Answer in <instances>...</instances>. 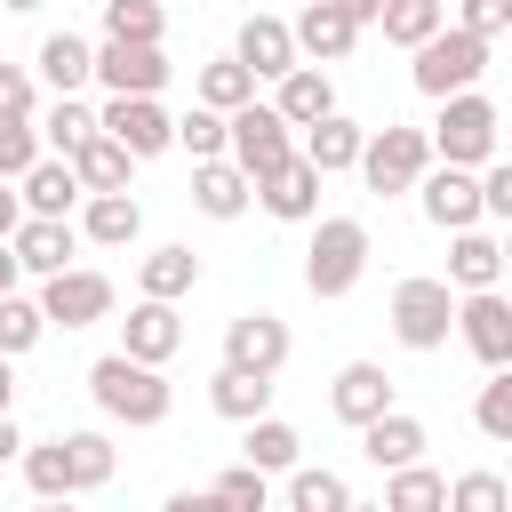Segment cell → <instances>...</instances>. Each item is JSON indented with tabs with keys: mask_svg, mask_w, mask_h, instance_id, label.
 I'll use <instances>...</instances> for the list:
<instances>
[{
	"mask_svg": "<svg viewBox=\"0 0 512 512\" xmlns=\"http://www.w3.org/2000/svg\"><path fill=\"white\" fill-rule=\"evenodd\" d=\"M272 104H280V120H288V128H312V120H328V112H336L328 64H296V72L280 80V96H272Z\"/></svg>",
	"mask_w": 512,
	"mask_h": 512,
	"instance_id": "28",
	"label": "cell"
},
{
	"mask_svg": "<svg viewBox=\"0 0 512 512\" xmlns=\"http://www.w3.org/2000/svg\"><path fill=\"white\" fill-rule=\"evenodd\" d=\"M40 312H48V328H96L112 312V280L88 272V264H72V272L40 280Z\"/></svg>",
	"mask_w": 512,
	"mask_h": 512,
	"instance_id": "8",
	"label": "cell"
},
{
	"mask_svg": "<svg viewBox=\"0 0 512 512\" xmlns=\"http://www.w3.org/2000/svg\"><path fill=\"white\" fill-rule=\"evenodd\" d=\"M456 336H464V352L480 368H512V304L496 288H480V296L456 304Z\"/></svg>",
	"mask_w": 512,
	"mask_h": 512,
	"instance_id": "10",
	"label": "cell"
},
{
	"mask_svg": "<svg viewBox=\"0 0 512 512\" xmlns=\"http://www.w3.org/2000/svg\"><path fill=\"white\" fill-rule=\"evenodd\" d=\"M136 232H144L136 192H88V200H80V240H96V248H128Z\"/></svg>",
	"mask_w": 512,
	"mask_h": 512,
	"instance_id": "24",
	"label": "cell"
},
{
	"mask_svg": "<svg viewBox=\"0 0 512 512\" xmlns=\"http://www.w3.org/2000/svg\"><path fill=\"white\" fill-rule=\"evenodd\" d=\"M344 16H352V24L368 32V24H384V0H344Z\"/></svg>",
	"mask_w": 512,
	"mask_h": 512,
	"instance_id": "51",
	"label": "cell"
},
{
	"mask_svg": "<svg viewBox=\"0 0 512 512\" xmlns=\"http://www.w3.org/2000/svg\"><path fill=\"white\" fill-rule=\"evenodd\" d=\"M328 408H336V416L360 432V424H376V416H384V408H400V400H392V376H384L376 360H352V368H336Z\"/></svg>",
	"mask_w": 512,
	"mask_h": 512,
	"instance_id": "18",
	"label": "cell"
},
{
	"mask_svg": "<svg viewBox=\"0 0 512 512\" xmlns=\"http://www.w3.org/2000/svg\"><path fill=\"white\" fill-rule=\"evenodd\" d=\"M504 272H512V224H504Z\"/></svg>",
	"mask_w": 512,
	"mask_h": 512,
	"instance_id": "57",
	"label": "cell"
},
{
	"mask_svg": "<svg viewBox=\"0 0 512 512\" xmlns=\"http://www.w3.org/2000/svg\"><path fill=\"white\" fill-rule=\"evenodd\" d=\"M456 24L480 32V40H496V32H512V0H456Z\"/></svg>",
	"mask_w": 512,
	"mask_h": 512,
	"instance_id": "46",
	"label": "cell"
},
{
	"mask_svg": "<svg viewBox=\"0 0 512 512\" xmlns=\"http://www.w3.org/2000/svg\"><path fill=\"white\" fill-rule=\"evenodd\" d=\"M88 392H96V408L112 416V424H128V432H152V424H168V376L152 368V360H128V352H104L96 368H88Z\"/></svg>",
	"mask_w": 512,
	"mask_h": 512,
	"instance_id": "1",
	"label": "cell"
},
{
	"mask_svg": "<svg viewBox=\"0 0 512 512\" xmlns=\"http://www.w3.org/2000/svg\"><path fill=\"white\" fill-rule=\"evenodd\" d=\"M480 72H488V40L480 32H464V24H440L424 48H416V64H408V80L440 104V96H464V88H480Z\"/></svg>",
	"mask_w": 512,
	"mask_h": 512,
	"instance_id": "2",
	"label": "cell"
},
{
	"mask_svg": "<svg viewBox=\"0 0 512 512\" xmlns=\"http://www.w3.org/2000/svg\"><path fill=\"white\" fill-rule=\"evenodd\" d=\"M32 512H72V496H40V504H32Z\"/></svg>",
	"mask_w": 512,
	"mask_h": 512,
	"instance_id": "55",
	"label": "cell"
},
{
	"mask_svg": "<svg viewBox=\"0 0 512 512\" xmlns=\"http://www.w3.org/2000/svg\"><path fill=\"white\" fill-rule=\"evenodd\" d=\"M352 512H384V504H352Z\"/></svg>",
	"mask_w": 512,
	"mask_h": 512,
	"instance_id": "58",
	"label": "cell"
},
{
	"mask_svg": "<svg viewBox=\"0 0 512 512\" xmlns=\"http://www.w3.org/2000/svg\"><path fill=\"white\" fill-rule=\"evenodd\" d=\"M440 24H448V0H384V24H376V32H384L392 48H408V56H416Z\"/></svg>",
	"mask_w": 512,
	"mask_h": 512,
	"instance_id": "33",
	"label": "cell"
},
{
	"mask_svg": "<svg viewBox=\"0 0 512 512\" xmlns=\"http://www.w3.org/2000/svg\"><path fill=\"white\" fill-rule=\"evenodd\" d=\"M496 280H504V240H488L480 224H472V232H448V288L480 296V288H496Z\"/></svg>",
	"mask_w": 512,
	"mask_h": 512,
	"instance_id": "21",
	"label": "cell"
},
{
	"mask_svg": "<svg viewBox=\"0 0 512 512\" xmlns=\"http://www.w3.org/2000/svg\"><path fill=\"white\" fill-rule=\"evenodd\" d=\"M56 440H64V464H72V496L112 480V464H120V456H112V440H104V432H56Z\"/></svg>",
	"mask_w": 512,
	"mask_h": 512,
	"instance_id": "38",
	"label": "cell"
},
{
	"mask_svg": "<svg viewBox=\"0 0 512 512\" xmlns=\"http://www.w3.org/2000/svg\"><path fill=\"white\" fill-rule=\"evenodd\" d=\"M160 512H224V504H216V488H176Z\"/></svg>",
	"mask_w": 512,
	"mask_h": 512,
	"instance_id": "49",
	"label": "cell"
},
{
	"mask_svg": "<svg viewBox=\"0 0 512 512\" xmlns=\"http://www.w3.org/2000/svg\"><path fill=\"white\" fill-rule=\"evenodd\" d=\"M40 80H48L56 96H80V88L96 80V48H88L80 32H48V40H40Z\"/></svg>",
	"mask_w": 512,
	"mask_h": 512,
	"instance_id": "27",
	"label": "cell"
},
{
	"mask_svg": "<svg viewBox=\"0 0 512 512\" xmlns=\"http://www.w3.org/2000/svg\"><path fill=\"white\" fill-rule=\"evenodd\" d=\"M368 272V224L360 216H320L312 248H304V288L312 296H352Z\"/></svg>",
	"mask_w": 512,
	"mask_h": 512,
	"instance_id": "3",
	"label": "cell"
},
{
	"mask_svg": "<svg viewBox=\"0 0 512 512\" xmlns=\"http://www.w3.org/2000/svg\"><path fill=\"white\" fill-rule=\"evenodd\" d=\"M424 168H432V128H400V120L368 128V152H360L368 192H416Z\"/></svg>",
	"mask_w": 512,
	"mask_h": 512,
	"instance_id": "6",
	"label": "cell"
},
{
	"mask_svg": "<svg viewBox=\"0 0 512 512\" xmlns=\"http://www.w3.org/2000/svg\"><path fill=\"white\" fill-rule=\"evenodd\" d=\"M0 8H16V16H32V8H40V0H0Z\"/></svg>",
	"mask_w": 512,
	"mask_h": 512,
	"instance_id": "56",
	"label": "cell"
},
{
	"mask_svg": "<svg viewBox=\"0 0 512 512\" xmlns=\"http://www.w3.org/2000/svg\"><path fill=\"white\" fill-rule=\"evenodd\" d=\"M96 80L112 96H160L168 88V56H160V40H104L96 48Z\"/></svg>",
	"mask_w": 512,
	"mask_h": 512,
	"instance_id": "9",
	"label": "cell"
},
{
	"mask_svg": "<svg viewBox=\"0 0 512 512\" xmlns=\"http://www.w3.org/2000/svg\"><path fill=\"white\" fill-rule=\"evenodd\" d=\"M16 272H24V264H16V248H8V240H0V296H8V288H16Z\"/></svg>",
	"mask_w": 512,
	"mask_h": 512,
	"instance_id": "53",
	"label": "cell"
},
{
	"mask_svg": "<svg viewBox=\"0 0 512 512\" xmlns=\"http://www.w3.org/2000/svg\"><path fill=\"white\" fill-rule=\"evenodd\" d=\"M296 48H304V64H344V56L360 48V24L344 16V0H304V16H296Z\"/></svg>",
	"mask_w": 512,
	"mask_h": 512,
	"instance_id": "19",
	"label": "cell"
},
{
	"mask_svg": "<svg viewBox=\"0 0 512 512\" xmlns=\"http://www.w3.org/2000/svg\"><path fill=\"white\" fill-rule=\"evenodd\" d=\"M288 512H352L344 472H328V464H296V472H288Z\"/></svg>",
	"mask_w": 512,
	"mask_h": 512,
	"instance_id": "35",
	"label": "cell"
},
{
	"mask_svg": "<svg viewBox=\"0 0 512 512\" xmlns=\"http://www.w3.org/2000/svg\"><path fill=\"white\" fill-rule=\"evenodd\" d=\"M176 344H184V320H176V304H160V296H136V304H128V320H120V352H128V360H152V368H168V360H176Z\"/></svg>",
	"mask_w": 512,
	"mask_h": 512,
	"instance_id": "15",
	"label": "cell"
},
{
	"mask_svg": "<svg viewBox=\"0 0 512 512\" xmlns=\"http://www.w3.org/2000/svg\"><path fill=\"white\" fill-rule=\"evenodd\" d=\"M384 512H448V480L432 464H400L384 480Z\"/></svg>",
	"mask_w": 512,
	"mask_h": 512,
	"instance_id": "36",
	"label": "cell"
},
{
	"mask_svg": "<svg viewBox=\"0 0 512 512\" xmlns=\"http://www.w3.org/2000/svg\"><path fill=\"white\" fill-rule=\"evenodd\" d=\"M8 248H16V264H24L32 280H56V272H72L80 224H72V216H24V224L8 232Z\"/></svg>",
	"mask_w": 512,
	"mask_h": 512,
	"instance_id": "12",
	"label": "cell"
},
{
	"mask_svg": "<svg viewBox=\"0 0 512 512\" xmlns=\"http://www.w3.org/2000/svg\"><path fill=\"white\" fill-rule=\"evenodd\" d=\"M240 448H248L256 472H296V464H304V440H296V424H280V416H256Z\"/></svg>",
	"mask_w": 512,
	"mask_h": 512,
	"instance_id": "34",
	"label": "cell"
},
{
	"mask_svg": "<svg viewBox=\"0 0 512 512\" xmlns=\"http://www.w3.org/2000/svg\"><path fill=\"white\" fill-rule=\"evenodd\" d=\"M232 56H240L256 80H288V72L304 64V48H296V24H288V16H248V24H240V40H232Z\"/></svg>",
	"mask_w": 512,
	"mask_h": 512,
	"instance_id": "14",
	"label": "cell"
},
{
	"mask_svg": "<svg viewBox=\"0 0 512 512\" xmlns=\"http://www.w3.org/2000/svg\"><path fill=\"white\" fill-rule=\"evenodd\" d=\"M16 192H24V216H72V208L88 200L80 168H72V160H56V152H48V160H40V168H32Z\"/></svg>",
	"mask_w": 512,
	"mask_h": 512,
	"instance_id": "23",
	"label": "cell"
},
{
	"mask_svg": "<svg viewBox=\"0 0 512 512\" xmlns=\"http://www.w3.org/2000/svg\"><path fill=\"white\" fill-rule=\"evenodd\" d=\"M360 152H368V128H360V120H344V112H328V120H312V128H304V160H312L320 176L360 168Z\"/></svg>",
	"mask_w": 512,
	"mask_h": 512,
	"instance_id": "25",
	"label": "cell"
},
{
	"mask_svg": "<svg viewBox=\"0 0 512 512\" xmlns=\"http://www.w3.org/2000/svg\"><path fill=\"white\" fill-rule=\"evenodd\" d=\"M432 152H440L448 168H488V160H496V104H488L480 88H464V96H440Z\"/></svg>",
	"mask_w": 512,
	"mask_h": 512,
	"instance_id": "4",
	"label": "cell"
},
{
	"mask_svg": "<svg viewBox=\"0 0 512 512\" xmlns=\"http://www.w3.org/2000/svg\"><path fill=\"white\" fill-rule=\"evenodd\" d=\"M32 104H40V88H32V72H24V64H0V112H16V120H32Z\"/></svg>",
	"mask_w": 512,
	"mask_h": 512,
	"instance_id": "47",
	"label": "cell"
},
{
	"mask_svg": "<svg viewBox=\"0 0 512 512\" xmlns=\"http://www.w3.org/2000/svg\"><path fill=\"white\" fill-rule=\"evenodd\" d=\"M208 408L216 416H232V424H256V416H272V376H248V368H216L208 376Z\"/></svg>",
	"mask_w": 512,
	"mask_h": 512,
	"instance_id": "26",
	"label": "cell"
},
{
	"mask_svg": "<svg viewBox=\"0 0 512 512\" xmlns=\"http://www.w3.org/2000/svg\"><path fill=\"white\" fill-rule=\"evenodd\" d=\"M24 480H32V496H72V464H64V440H40V448H24Z\"/></svg>",
	"mask_w": 512,
	"mask_h": 512,
	"instance_id": "45",
	"label": "cell"
},
{
	"mask_svg": "<svg viewBox=\"0 0 512 512\" xmlns=\"http://www.w3.org/2000/svg\"><path fill=\"white\" fill-rule=\"evenodd\" d=\"M104 136H120L136 160H152V152L176 144V120L160 112V96H112V104H104Z\"/></svg>",
	"mask_w": 512,
	"mask_h": 512,
	"instance_id": "16",
	"label": "cell"
},
{
	"mask_svg": "<svg viewBox=\"0 0 512 512\" xmlns=\"http://www.w3.org/2000/svg\"><path fill=\"white\" fill-rule=\"evenodd\" d=\"M16 224H24V192H8V184H0V240H8Z\"/></svg>",
	"mask_w": 512,
	"mask_h": 512,
	"instance_id": "50",
	"label": "cell"
},
{
	"mask_svg": "<svg viewBox=\"0 0 512 512\" xmlns=\"http://www.w3.org/2000/svg\"><path fill=\"white\" fill-rule=\"evenodd\" d=\"M256 200H264V208H272L280 224H312V216H320V168H312V160L296 152L288 168H272V176L256 184Z\"/></svg>",
	"mask_w": 512,
	"mask_h": 512,
	"instance_id": "20",
	"label": "cell"
},
{
	"mask_svg": "<svg viewBox=\"0 0 512 512\" xmlns=\"http://www.w3.org/2000/svg\"><path fill=\"white\" fill-rule=\"evenodd\" d=\"M96 128H104V112H88L80 96H56V104L40 112V144H48L56 160H72V152H80V144H88Z\"/></svg>",
	"mask_w": 512,
	"mask_h": 512,
	"instance_id": "32",
	"label": "cell"
},
{
	"mask_svg": "<svg viewBox=\"0 0 512 512\" xmlns=\"http://www.w3.org/2000/svg\"><path fill=\"white\" fill-rule=\"evenodd\" d=\"M280 512H288V504H280Z\"/></svg>",
	"mask_w": 512,
	"mask_h": 512,
	"instance_id": "59",
	"label": "cell"
},
{
	"mask_svg": "<svg viewBox=\"0 0 512 512\" xmlns=\"http://www.w3.org/2000/svg\"><path fill=\"white\" fill-rule=\"evenodd\" d=\"M40 336H48V312H40L32 296H16V288H8V296H0V352L16 360V352H32Z\"/></svg>",
	"mask_w": 512,
	"mask_h": 512,
	"instance_id": "42",
	"label": "cell"
},
{
	"mask_svg": "<svg viewBox=\"0 0 512 512\" xmlns=\"http://www.w3.org/2000/svg\"><path fill=\"white\" fill-rule=\"evenodd\" d=\"M136 288L160 296V304H176V296L200 288V256H192V248H152V256L136 264Z\"/></svg>",
	"mask_w": 512,
	"mask_h": 512,
	"instance_id": "30",
	"label": "cell"
},
{
	"mask_svg": "<svg viewBox=\"0 0 512 512\" xmlns=\"http://www.w3.org/2000/svg\"><path fill=\"white\" fill-rule=\"evenodd\" d=\"M224 360L248 368V376H280L288 368V320L280 312H240L224 328Z\"/></svg>",
	"mask_w": 512,
	"mask_h": 512,
	"instance_id": "13",
	"label": "cell"
},
{
	"mask_svg": "<svg viewBox=\"0 0 512 512\" xmlns=\"http://www.w3.org/2000/svg\"><path fill=\"white\" fill-rule=\"evenodd\" d=\"M192 104H208V112H240V104H256V72H248L240 56H216V64H200Z\"/></svg>",
	"mask_w": 512,
	"mask_h": 512,
	"instance_id": "31",
	"label": "cell"
},
{
	"mask_svg": "<svg viewBox=\"0 0 512 512\" xmlns=\"http://www.w3.org/2000/svg\"><path fill=\"white\" fill-rule=\"evenodd\" d=\"M208 488H216V504H224V512H272V488H264V472H256L248 456H240V464H224Z\"/></svg>",
	"mask_w": 512,
	"mask_h": 512,
	"instance_id": "41",
	"label": "cell"
},
{
	"mask_svg": "<svg viewBox=\"0 0 512 512\" xmlns=\"http://www.w3.org/2000/svg\"><path fill=\"white\" fill-rule=\"evenodd\" d=\"M72 168H80V184H88V192H128V168H136V152H128L120 136H104V128H96V136L72 152Z\"/></svg>",
	"mask_w": 512,
	"mask_h": 512,
	"instance_id": "29",
	"label": "cell"
},
{
	"mask_svg": "<svg viewBox=\"0 0 512 512\" xmlns=\"http://www.w3.org/2000/svg\"><path fill=\"white\" fill-rule=\"evenodd\" d=\"M456 288L448 280H432V272H416V280H400L392 288V336L408 344V352H440L448 344V328H456Z\"/></svg>",
	"mask_w": 512,
	"mask_h": 512,
	"instance_id": "5",
	"label": "cell"
},
{
	"mask_svg": "<svg viewBox=\"0 0 512 512\" xmlns=\"http://www.w3.org/2000/svg\"><path fill=\"white\" fill-rule=\"evenodd\" d=\"M16 456H24V432H16L8 416H0V464H16Z\"/></svg>",
	"mask_w": 512,
	"mask_h": 512,
	"instance_id": "52",
	"label": "cell"
},
{
	"mask_svg": "<svg viewBox=\"0 0 512 512\" xmlns=\"http://www.w3.org/2000/svg\"><path fill=\"white\" fill-rule=\"evenodd\" d=\"M416 192H424V216H432L440 232H472V224L488 216V200H480V176H472V168H448V160H440V168H424V184H416Z\"/></svg>",
	"mask_w": 512,
	"mask_h": 512,
	"instance_id": "11",
	"label": "cell"
},
{
	"mask_svg": "<svg viewBox=\"0 0 512 512\" xmlns=\"http://www.w3.org/2000/svg\"><path fill=\"white\" fill-rule=\"evenodd\" d=\"M176 144H184L192 160H232V112H208V104H192V112L176 120Z\"/></svg>",
	"mask_w": 512,
	"mask_h": 512,
	"instance_id": "37",
	"label": "cell"
},
{
	"mask_svg": "<svg viewBox=\"0 0 512 512\" xmlns=\"http://www.w3.org/2000/svg\"><path fill=\"white\" fill-rule=\"evenodd\" d=\"M232 160H240L256 184L296 160V128L280 120V104H240V112H232Z\"/></svg>",
	"mask_w": 512,
	"mask_h": 512,
	"instance_id": "7",
	"label": "cell"
},
{
	"mask_svg": "<svg viewBox=\"0 0 512 512\" xmlns=\"http://www.w3.org/2000/svg\"><path fill=\"white\" fill-rule=\"evenodd\" d=\"M360 448H368V464H384V472H400V464H424V424L408 416V408H384L376 424H360Z\"/></svg>",
	"mask_w": 512,
	"mask_h": 512,
	"instance_id": "22",
	"label": "cell"
},
{
	"mask_svg": "<svg viewBox=\"0 0 512 512\" xmlns=\"http://www.w3.org/2000/svg\"><path fill=\"white\" fill-rule=\"evenodd\" d=\"M448 512H512V480L504 472H456L448 480Z\"/></svg>",
	"mask_w": 512,
	"mask_h": 512,
	"instance_id": "43",
	"label": "cell"
},
{
	"mask_svg": "<svg viewBox=\"0 0 512 512\" xmlns=\"http://www.w3.org/2000/svg\"><path fill=\"white\" fill-rule=\"evenodd\" d=\"M472 424H480L488 440H504V448H512V368H496V376L480 384V400H472Z\"/></svg>",
	"mask_w": 512,
	"mask_h": 512,
	"instance_id": "44",
	"label": "cell"
},
{
	"mask_svg": "<svg viewBox=\"0 0 512 512\" xmlns=\"http://www.w3.org/2000/svg\"><path fill=\"white\" fill-rule=\"evenodd\" d=\"M480 200H488V216H504V224H512V160H488V176H480Z\"/></svg>",
	"mask_w": 512,
	"mask_h": 512,
	"instance_id": "48",
	"label": "cell"
},
{
	"mask_svg": "<svg viewBox=\"0 0 512 512\" xmlns=\"http://www.w3.org/2000/svg\"><path fill=\"white\" fill-rule=\"evenodd\" d=\"M8 400H16V368H8V352H0V416H8Z\"/></svg>",
	"mask_w": 512,
	"mask_h": 512,
	"instance_id": "54",
	"label": "cell"
},
{
	"mask_svg": "<svg viewBox=\"0 0 512 512\" xmlns=\"http://www.w3.org/2000/svg\"><path fill=\"white\" fill-rule=\"evenodd\" d=\"M248 200H256V176L240 160H192V208L200 216L232 224V216H248Z\"/></svg>",
	"mask_w": 512,
	"mask_h": 512,
	"instance_id": "17",
	"label": "cell"
},
{
	"mask_svg": "<svg viewBox=\"0 0 512 512\" xmlns=\"http://www.w3.org/2000/svg\"><path fill=\"white\" fill-rule=\"evenodd\" d=\"M168 8L160 0H104V40H160Z\"/></svg>",
	"mask_w": 512,
	"mask_h": 512,
	"instance_id": "40",
	"label": "cell"
},
{
	"mask_svg": "<svg viewBox=\"0 0 512 512\" xmlns=\"http://www.w3.org/2000/svg\"><path fill=\"white\" fill-rule=\"evenodd\" d=\"M40 160H48V152H40V128L16 120V112H0V184H24Z\"/></svg>",
	"mask_w": 512,
	"mask_h": 512,
	"instance_id": "39",
	"label": "cell"
}]
</instances>
